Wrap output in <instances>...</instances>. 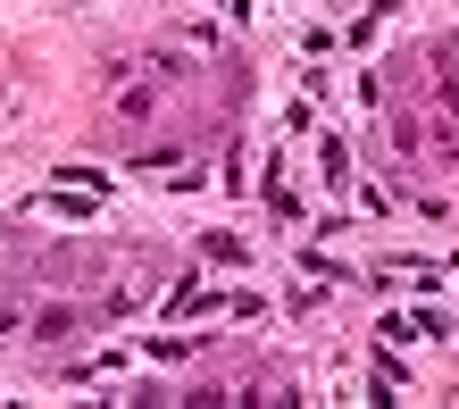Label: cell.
<instances>
[{
  "label": "cell",
  "mask_w": 459,
  "mask_h": 409,
  "mask_svg": "<svg viewBox=\"0 0 459 409\" xmlns=\"http://www.w3.org/2000/svg\"><path fill=\"white\" fill-rule=\"evenodd\" d=\"M201 259H218V267H242V259H251V251H242V242H234V234H201Z\"/></svg>",
  "instance_id": "cell-1"
}]
</instances>
